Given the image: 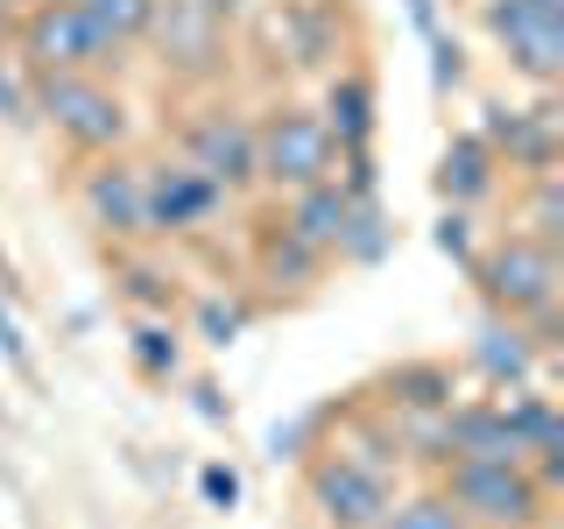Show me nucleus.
I'll return each instance as SVG.
<instances>
[{
  "instance_id": "1",
  "label": "nucleus",
  "mask_w": 564,
  "mask_h": 529,
  "mask_svg": "<svg viewBox=\"0 0 564 529\" xmlns=\"http://www.w3.org/2000/svg\"><path fill=\"white\" fill-rule=\"evenodd\" d=\"M35 128H50L70 155H128L134 149V106L106 71H43L29 78Z\"/></svg>"
},
{
  "instance_id": "27",
  "label": "nucleus",
  "mask_w": 564,
  "mask_h": 529,
  "mask_svg": "<svg viewBox=\"0 0 564 529\" xmlns=\"http://www.w3.org/2000/svg\"><path fill=\"white\" fill-rule=\"evenodd\" d=\"M325 431H332V402H317V410L275 423V431H269V458H275V466H304V458L325 445Z\"/></svg>"
},
{
  "instance_id": "20",
  "label": "nucleus",
  "mask_w": 564,
  "mask_h": 529,
  "mask_svg": "<svg viewBox=\"0 0 564 529\" xmlns=\"http://www.w3.org/2000/svg\"><path fill=\"white\" fill-rule=\"evenodd\" d=\"M346 191H339V176H325V184H304V191H290V198H282V212L275 219L290 226L296 240L304 247H317V255L325 261H339V234H346Z\"/></svg>"
},
{
  "instance_id": "25",
  "label": "nucleus",
  "mask_w": 564,
  "mask_h": 529,
  "mask_svg": "<svg viewBox=\"0 0 564 529\" xmlns=\"http://www.w3.org/2000/svg\"><path fill=\"white\" fill-rule=\"evenodd\" d=\"M375 529H466V516L445 501L437 481H423V487H395V501H388V516Z\"/></svg>"
},
{
  "instance_id": "33",
  "label": "nucleus",
  "mask_w": 564,
  "mask_h": 529,
  "mask_svg": "<svg viewBox=\"0 0 564 529\" xmlns=\"http://www.w3.org/2000/svg\"><path fill=\"white\" fill-rule=\"evenodd\" d=\"M402 8H410V29H416V43L431 50V43H445V8H437V0H402Z\"/></svg>"
},
{
  "instance_id": "29",
  "label": "nucleus",
  "mask_w": 564,
  "mask_h": 529,
  "mask_svg": "<svg viewBox=\"0 0 564 529\" xmlns=\"http://www.w3.org/2000/svg\"><path fill=\"white\" fill-rule=\"evenodd\" d=\"M0 120H8L14 134L35 128V106H29V71L14 64V50H0Z\"/></svg>"
},
{
  "instance_id": "6",
  "label": "nucleus",
  "mask_w": 564,
  "mask_h": 529,
  "mask_svg": "<svg viewBox=\"0 0 564 529\" xmlns=\"http://www.w3.org/2000/svg\"><path fill=\"white\" fill-rule=\"evenodd\" d=\"M8 50L29 78H43V71H120L128 64V50L106 43V35L85 22L78 0H29Z\"/></svg>"
},
{
  "instance_id": "11",
  "label": "nucleus",
  "mask_w": 564,
  "mask_h": 529,
  "mask_svg": "<svg viewBox=\"0 0 564 529\" xmlns=\"http://www.w3.org/2000/svg\"><path fill=\"white\" fill-rule=\"evenodd\" d=\"M480 141L501 155L508 176H543L564 155V128H557V93H529V99H487L480 106Z\"/></svg>"
},
{
  "instance_id": "28",
  "label": "nucleus",
  "mask_w": 564,
  "mask_h": 529,
  "mask_svg": "<svg viewBox=\"0 0 564 529\" xmlns=\"http://www.w3.org/2000/svg\"><path fill=\"white\" fill-rule=\"evenodd\" d=\"M473 226H480V219H473V212H458V205H437L431 247H437V255H445V261H458V269H466V261L480 255V234H473Z\"/></svg>"
},
{
  "instance_id": "12",
  "label": "nucleus",
  "mask_w": 564,
  "mask_h": 529,
  "mask_svg": "<svg viewBox=\"0 0 564 529\" xmlns=\"http://www.w3.org/2000/svg\"><path fill=\"white\" fill-rule=\"evenodd\" d=\"M78 212L106 247H141L149 240V226H141V163L134 155H93V163L78 170Z\"/></svg>"
},
{
  "instance_id": "30",
  "label": "nucleus",
  "mask_w": 564,
  "mask_h": 529,
  "mask_svg": "<svg viewBox=\"0 0 564 529\" xmlns=\"http://www.w3.org/2000/svg\"><path fill=\"white\" fill-rule=\"evenodd\" d=\"M198 501L219 508V516H234V508H240V473L226 466V458H205V466H198Z\"/></svg>"
},
{
  "instance_id": "18",
  "label": "nucleus",
  "mask_w": 564,
  "mask_h": 529,
  "mask_svg": "<svg viewBox=\"0 0 564 529\" xmlns=\"http://www.w3.org/2000/svg\"><path fill=\"white\" fill-rule=\"evenodd\" d=\"M317 114H325V128L339 149H375L381 134V85L367 64H339L325 71V99H317Z\"/></svg>"
},
{
  "instance_id": "26",
  "label": "nucleus",
  "mask_w": 564,
  "mask_h": 529,
  "mask_svg": "<svg viewBox=\"0 0 564 529\" xmlns=\"http://www.w3.org/2000/svg\"><path fill=\"white\" fill-rule=\"evenodd\" d=\"M85 8V22H93L113 50H141V35H149V14H155V0H78Z\"/></svg>"
},
{
  "instance_id": "34",
  "label": "nucleus",
  "mask_w": 564,
  "mask_h": 529,
  "mask_svg": "<svg viewBox=\"0 0 564 529\" xmlns=\"http://www.w3.org/2000/svg\"><path fill=\"white\" fill-rule=\"evenodd\" d=\"M22 8H29V0H0V50L14 43V22H22Z\"/></svg>"
},
{
  "instance_id": "16",
  "label": "nucleus",
  "mask_w": 564,
  "mask_h": 529,
  "mask_svg": "<svg viewBox=\"0 0 564 529\" xmlns=\"http://www.w3.org/2000/svg\"><path fill=\"white\" fill-rule=\"evenodd\" d=\"M325 269H332V261L317 255V247H304L282 219H269V226L247 234V276H254L269 296H311L317 282H325Z\"/></svg>"
},
{
  "instance_id": "14",
  "label": "nucleus",
  "mask_w": 564,
  "mask_h": 529,
  "mask_svg": "<svg viewBox=\"0 0 564 529\" xmlns=\"http://www.w3.org/2000/svg\"><path fill=\"white\" fill-rule=\"evenodd\" d=\"M360 396L381 402L388 417H445L458 402V367L437 360V353H410V360H388Z\"/></svg>"
},
{
  "instance_id": "7",
  "label": "nucleus",
  "mask_w": 564,
  "mask_h": 529,
  "mask_svg": "<svg viewBox=\"0 0 564 529\" xmlns=\"http://www.w3.org/2000/svg\"><path fill=\"white\" fill-rule=\"evenodd\" d=\"M296 473H304V508H311L317 529H375L388 516V501H395V487H402V481H388V473H375L367 458L339 452L332 438Z\"/></svg>"
},
{
  "instance_id": "36",
  "label": "nucleus",
  "mask_w": 564,
  "mask_h": 529,
  "mask_svg": "<svg viewBox=\"0 0 564 529\" xmlns=\"http://www.w3.org/2000/svg\"><path fill=\"white\" fill-rule=\"evenodd\" d=\"M0 431H8V402H0Z\"/></svg>"
},
{
  "instance_id": "22",
  "label": "nucleus",
  "mask_w": 564,
  "mask_h": 529,
  "mask_svg": "<svg viewBox=\"0 0 564 529\" xmlns=\"http://www.w3.org/2000/svg\"><path fill=\"white\" fill-rule=\"evenodd\" d=\"M128 360H134L141 381H184V325L176 317H134Z\"/></svg>"
},
{
  "instance_id": "21",
  "label": "nucleus",
  "mask_w": 564,
  "mask_h": 529,
  "mask_svg": "<svg viewBox=\"0 0 564 529\" xmlns=\"http://www.w3.org/2000/svg\"><path fill=\"white\" fill-rule=\"evenodd\" d=\"M395 255V219L381 198H352L346 205V234H339V269H381Z\"/></svg>"
},
{
  "instance_id": "13",
  "label": "nucleus",
  "mask_w": 564,
  "mask_h": 529,
  "mask_svg": "<svg viewBox=\"0 0 564 529\" xmlns=\"http://www.w3.org/2000/svg\"><path fill=\"white\" fill-rule=\"evenodd\" d=\"M269 29L290 71H339L346 64V0H275Z\"/></svg>"
},
{
  "instance_id": "3",
  "label": "nucleus",
  "mask_w": 564,
  "mask_h": 529,
  "mask_svg": "<svg viewBox=\"0 0 564 529\" xmlns=\"http://www.w3.org/2000/svg\"><path fill=\"white\" fill-rule=\"evenodd\" d=\"M466 276H473L480 311L516 317V325H522V317H536V311H551V304H564V247L522 234V226L480 240V255L466 261Z\"/></svg>"
},
{
  "instance_id": "15",
  "label": "nucleus",
  "mask_w": 564,
  "mask_h": 529,
  "mask_svg": "<svg viewBox=\"0 0 564 529\" xmlns=\"http://www.w3.org/2000/svg\"><path fill=\"white\" fill-rule=\"evenodd\" d=\"M466 375L480 388H494V396H508V388H529L543 375V353L529 346V332L516 325V317L480 311L473 317V339H466Z\"/></svg>"
},
{
  "instance_id": "32",
  "label": "nucleus",
  "mask_w": 564,
  "mask_h": 529,
  "mask_svg": "<svg viewBox=\"0 0 564 529\" xmlns=\"http://www.w3.org/2000/svg\"><path fill=\"white\" fill-rule=\"evenodd\" d=\"M191 410H198L212 431H226V423H234V402H226V388H219V381H205V375L191 381Z\"/></svg>"
},
{
  "instance_id": "2",
  "label": "nucleus",
  "mask_w": 564,
  "mask_h": 529,
  "mask_svg": "<svg viewBox=\"0 0 564 529\" xmlns=\"http://www.w3.org/2000/svg\"><path fill=\"white\" fill-rule=\"evenodd\" d=\"M431 481L466 516V529H551L557 522V494L536 481L529 458H445Z\"/></svg>"
},
{
  "instance_id": "31",
  "label": "nucleus",
  "mask_w": 564,
  "mask_h": 529,
  "mask_svg": "<svg viewBox=\"0 0 564 529\" xmlns=\"http://www.w3.org/2000/svg\"><path fill=\"white\" fill-rule=\"evenodd\" d=\"M0 360L14 367V381H35V353H29V332H22V317L8 311V296H0Z\"/></svg>"
},
{
  "instance_id": "9",
  "label": "nucleus",
  "mask_w": 564,
  "mask_h": 529,
  "mask_svg": "<svg viewBox=\"0 0 564 529\" xmlns=\"http://www.w3.org/2000/svg\"><path fill=\"white\" fill-rule=\"evenodd\" d=\"M234 212L219 184H212L205 170H191L184 155H155V163H141V226H149V240H205L212 226Z\"/></svg>"
},
{
  "instance_id": "17",
  "label": "nucleus",
  "mask_w": 564,
  "mask_h": 529,
  "mask_svg": "<svg viewBox=\"0 0 564 529\" xmlns=\"http://www.w3.org/2000/svg\"><path fill=\"white\" fill-rule=\"evenodd\" d=\"M501 155L480 141V128H458L445 134V149H437V170H431V191L437 205H458V212H480L494 191H501Z\"/></svg>"
},
{
  "instance_id": "19",
  "label": "nucleus",
  "mask_w": 564,
  "mask_h": 529,
  "mask_svg": "<svg viewBox=\"0 0 564 529\" xmlns=\"http://www.w3.org/2000/svg\"><path fill=\"white\" fill-rule=\"evenodd\" d=\"M113 255V290L134 304V317H176V296H184V282L163 255H155V240L141 247H106Z\"/></svg>"
},
{
  "instance_id": "35",
  "label": "nucleus",
  "mask_w": 564,
  "mask_h": 529,
  "mask_svg": "<svg viewBox=\"0 0 564 529\" xmlns=\"http://www.w3.org/2000/svg\"><path fill=\"white\" fill-rule=\"evenodd\" d=\"M0 296H22V276H14V261H8V247H0Z\"/></svg>"
},
{
  "instance_id": "5",
  "label": "nucleus",
  "mask_w": 564,
  "mask_h": 529,
  "mask_svg": "<svg viewBox=\"0 0 564 529\" xmlns=\"http://www.w3.org/2000/svg\"><path fill=\"white\" fill-rule=\"evenodd\" d=\"M254 170H261V191L290 198L304 184H325L339 170V141H332L325 114L304 99H275L254 114Z\"/></svg>"
},
{
  "instance_id": "8",
  "label": "nucleus",
  "mask_w": 564,
  "mask_h": 529,
  "mask_svg": "<svg viewBox=\"0 0 564 529\" xmlns=\"http://www.w3.org/2000/svg\"><path fill=\"white\" fill-rule=\"evenodd\" d=\"M480 29L529 93L564 85V0H480Z\"/></svg>"
},
{
  "instance_id": "24",
  "label": "nucleus",
  "mask_w": 564,
  "mask_h": 529,
  "mask_svg": "<svg viewBox=\"0 0 564 529\" xmlns=\"http://www.w3.org/2000/svg\"><path fill=\"white\" fill-rule=\"evenodd\" d=\"M516 226L536 240L564 247V176L543 170V176H516Z\"/></svg>"
},
{
  "instance_id": "10",
  "label": "nucleus",
  "mask_w": 564,
  "mask_h": 529,
  "mask_svg": "<svg viewBox=\"0 0 564 529\" xmlns=\"http://www.w3.org/2000/svg\"><path fill=\"white\" fill-rule=\"evenodd\" d=\"M176 155H184L191 170H205L234 205L261 191V170H254V114H240L234 99L191 106V120L176 128Z\"/></svg>"
},
{
  "instance_id": "4",
  "label": "nucleus",
  "mask_w": 564,
  "mask_h": 529,
  "mask_svg": "<svg viewBox=\"0 0 564 529\" xmlns=\"http://www.w3.org/2000/svg\"><path fill=\"white\" fill-rule=\"evenodd\" d=\"M141 50H155V71L176 93H219L234 71V22H219L205 0H155Z\"/></svg>"
},
{
  "instance_id": "23",
  "label": "nucleus",
  "mask_w": 564,
  "mask_h": 529,
  "mask_svg": "<svg viewBox=\"0 0 564 529\" xmlns=\"http://www.w3.org/2000/svg\"><path fill=\"white\" fill-rule=\"evenodd\" d=\"M247 325H254V296H240V290H205L198 304H191V339L212 346V353L240 346Z\"/></svg>"
}]
</instances>
